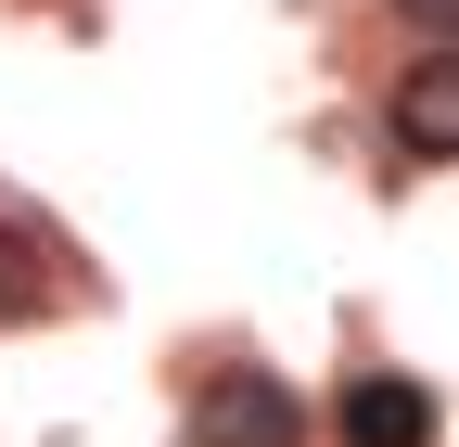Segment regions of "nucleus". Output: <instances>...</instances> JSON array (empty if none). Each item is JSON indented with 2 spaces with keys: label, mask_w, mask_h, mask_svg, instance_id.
I'll return each instance as SVG.
<instances>
[{
  "label": "nucleus",
  "mask_w": 459,
  "mask_h": 447,
  "mask_svg": "<svg viewBox=\"0 0 459 447\" xmlns=\"http://www.w3.org/2000/svg\"><path fill=\"white\" fill-rule=\"evenodd\" d=\"M192 447H307V409H294V383H268V371H217L192 397Z\"/></svg>",
  "instance_id": "nucleus-1"
},
{
  "label": "nucleus",
  "mask_w": 459,
  "mask_h": 447,
  "mask_svg": "<svg viewBox=\"0 0 459 447\" xmlns=\"http://www.w3.org/2000/svg\"><path fill=\"white\" fill-rule=\"evenodd\" d=\"M383 141L409 166H446L459 153V51H421V65L383 90Z\"/></svg>",
  "instance_id": "nucleus-2"
},
{
  "label": "nucleus",
  "mask_w": 459,
  "mask_h": 447,
  "mask_svg": "<svg viewBox=\"0 0 459 447\" xmlns=\"http://www.w3.org/2000/svg\"><path fill=\"white\" fill-rule=\"evenodd\" d=\"M332 434H344V447H434V383L358 371V383H344V409H332Z\"/></svg>",
  "instance_id": "nucleus-3"
},
{
  "label": "nucleus",
  "mask_w": 459,
  "mask_h": 447,
  "mask_svg": "<svg viewBox=\"0 0 459 447\" xmlns=\"http://www.w3.org/2000/svg\"><path fill=\"white\" fill-rule=\"evenodd\" d=\"M65 307H77V256L26 217H0V320H65Z\"/></svg>",
  "instance_id": "nucleus-4"
},
{
  "label": "nucleus",
  "mask_w": 459,
  "mask_h": 447,
  "mask_svg": "<svg viewBox=\"0 0 459 447\" xmlns=\"http://www.w3.org/2000/svg\"><path fill=\"white\" fill-rule=\"evenodd\" d=\"M395 13H409L421 51H459V0H395Z\"/></svg>",
  "instance_id": "nucleus-5"
}]
</instances>
